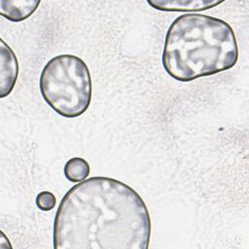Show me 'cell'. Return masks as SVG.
Returning a JSON list of instances; mask_svg holds the SVG:
<instances>
[{
	"mask_svg": "<svg viewBox=\"0 0 249 249\" xmlns=\"http://www.w3.org/2000/svg\"><path fill=\"white\" fill-rule=\"evenodd\" d=\"M40 91L47 104L64 118L84 114L91 101V78L86 62L73 54H59L44 66Z\"/></svg>",
	"mask_w": 249,
	"mask_h": 249,
	"instance_id": "3",
	"label": "cell"
},
{
	"mask_svg": "<svg viewBox=\"0 0 249 249\" xmlns=\"http://www.w3.org/2000/svg\"><path fill=\"white\" fill-rule=\"evenodd\" d=\"M0 42V97L4 98L9 95L15 88L18 75V63L11 47H9L3 39H1Z\"/></svg>",
	"mask_w": 249,
	"mask_h": 249,
	"instance_id": "4",
	"label": "cell"
},
{
	"mask_svg": "<svg viewBox=\"0 0 249 249\" xmlns=\"http://www.w3.org/2000/svg\"><path fill=\"white\" fill-rule=\"evenodd\" d=\"M223 2L212 0H147L152 8L164 12H200Z\"/></svg>",
	"mask_w": 249,
	"mask_h": 249,
	"instance_id": "5",
	"label": "cell"
},
{
	"mask_svg": "<svg viewBox=\"0 0 249 249\" xmlns=\"http://www.w3.org/2000/svg\"><path fill=\"white\" fill-rule=\"evenodd\" d=\"M40 0H0V14L13 22L28 18L38 8Z\"/></svg>",
	"mask_w": 249,
	"mask_h": 249,
	"instance_id": "6",
	"label": "cell"
},
{
	"mask_svg": "<svg viewBox=\"0 0 249 249\" xmlns=\"http://www.w3.org/2000/svg\"><path fill=\"white\" fill-rule=\"evenodd\" d=\"M63 172L67 180L73 183H79L89 177V164L85 159L75 157L67 160Z\"/></svg>",
	"mask_w": 249,
	"mask_h": 249,
	"instance_id": "7",
	"label": "cell"
},
{
	"mask_svg": "<svg viewBox=\"0 0 249 249\" xmlns=\"http://www.w3.org/2000/svg\"><path fill=\"white\" fill-rule=\"evenodd\" d=\"M56 199L53 193L44 191L36 196V205L42 211H50L54 208Z\"/></svg>",
	"mask_w": 249,
	"mask_h": 249,
	"instance_id": "8",
	"label": "cell"
},
{
	"mask_svg": "<svg viewBox=\"0 0 249 249\" xmlns=\"http://www.w3.org/2000/svg\"><path fill=\"white\" fill-rule=\"evenodd\" d=\"M151 219L140 195L104 176L71 187L53 222L55 249H147Z\"/></svg>",
	"mask_w": 249,
	"mask_h": 249,
	"instance_id": "1",
	"label": "cell"
},
{
	"mask_svg": "<svg viewBox=\"0 0 249 249\" xmlns=\"http://www.w3.org/2000/svg\"><path fill=\"white\" fill-rule=\"evenodd\" d=\"M238 48L231 26L225 20L202 14L176 18L166 32L162 66L179 82L215 75L232 68Z\"/></svg>",
	"mask_w": 249,
	"mask_h": 249,
	"instance_id": "2",
	"label": "cell"
}]
</instances>
